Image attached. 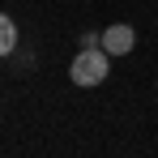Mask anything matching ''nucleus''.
I'll list each match as a JSON object with an SVG mask.
<instances>
[{"label":"nucleus","instance_id":"nucleus-1","mask_svg":"<svg viewBox=\"0 0 158 158\" xmlns=\"http://www.w3.org/2000/svg\"><path fill=\"white\" fill-rule=\"evenodd\" d=\"M107 73H111V56H107L103 47H85V52H77L73 69H69V77L77 81V85H103Z\"/></svg>","mask_w":158,"mask_h":158},{"label":"nucleus","instance_id":"nucleus-2","mask_svg":"<svg viewBox=\"0 0 158 158\" xmlns=\"http://www.w3.org/2000/svg\"><path fill=\"white\" fill-rule=\"evenodd\" d=\"M132 47H137V30H132V26L120 22V26H107L103 30V52L107 56H128Z\"/></svg>","mask_w":158,"mask_h":158},{"label":"nucleus","instance_id":"nucleus-3","mask_svg":"<svg viewBox=\"0 0 158 158\" xmlns=\"http://www.w3.org/2000/svg\"><path fill=\"white\" fill-rule=\"evenodd\" d=\"M13 47H17V26H13V22L0 13V56H9Z\"/></svg>","mask_w":158,"mask_h":158}]
</instances>
